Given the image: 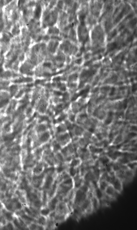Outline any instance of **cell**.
I'll use <instances>...</instances> for the list:
<instances>
[{
	"mask_svg": "<svg viewBox=\"0 0 137 230\" xmlns=\"http://www.w3.org/2000/svg\"><path fill=\"white\" fill-rule=\"evenodd\" d=\"M87 198V194L80 189L76 190L73 200L74 204L76 207H80L82 203Z\"/></svg>",
	"mask_w": 137,
	"mask_h": 230,
	"instance_id": "1",
	"label": "cell"
},
{
	"mask_svg": "<svg viewBox=\"0 0 137 230\" xmlns=\"http://www.w3.org/2000/svg\"><path fill=\"white\" fill-rule=\"evenodd\" d=\"M45 177L44 174L43 173L38 175H34L32 180L34 189L38 190L41 189L43 184Z\"/></svg>",
	"mask_w": 137,
	"mask_h": 230,
	"instance_id": "2",
	"label": "cell"
},
{
	"mask_svg": "<svg viewBox=\"0 0 137 230\" xmlns=\"http://www.w3.org/2000/svg\"><path fill=\"white\" fill-rule=\"evenodd\" d=\"M56 214L59 215H65L68 216L70 210L67 204L63 202H59L55 210Z\"/></svg>",
	"mask_w": 137,
	"mask_h": 230,
	"instance_id": "3",
	"label": "cell"
},
{
	"mask_svg": "<svg viewBox=\"0 0 137 230\" xmlns=\"http://www.w3.org/2000/svg\"><path fill=\"white\" fill-rule=\"evenodd\" d=\"M54 183V179L51 174H48L45 177L43 185L41 190L47 191L51 187Z\"/></svg>",
	"mask_w": 137,
	"mask_h": 230,
	"instance_id": "4",
	"label": "cell"
},
{
	"mask_svg": "<svg viewBox=\"0 0 137 230\" xmlns=\"http://www.w3.org/2000/svg\"><path fill=\"white\" fill-rule=\"evenodd\" d=\"M80 158L82 162H84L91 158V154L89 152L87 147H80L78 152Z\"/></svg>",
	"mask_w": 137,
	"mask_h": 230,
	"instance_id": "5",
	"label": "cell"
},
{
	"mask_svg": "<svg viewBox=\"0 0 137 230\" xmlns=\"http://www.w3.org/2000/svg\"><path fill=\"white\" fill-rule=\"evenodd\" d=\"M87 149L91 154L99 155L104 151V149L99 148L92 143L89 144L86 147Z\"/></svg>",
	"mask_w": 137,
	"mask_h": 230,
	"instance_id": "6",
	"label": "cell"
},
{
	"mask_svg": "<svg viewBox=\"0 0 137 230\" xmlns=\"http://www.w3.org/2000/svg\"><path fill=\"white\" fill-rule=\"evenodd\" d=\"M74 189L75 190L79 188L83 184L84 182L83 177L81 176L79 173L77 174L73 178Z\"/></svg>",
	"mask_w": 137,
	"mask_h": 230,
	"instance_id": "7",
	"label": "cell"
},
{
	"mask_svg": "<svg viewBox=\"0 0 137 230\" xmlns=\"http://www.w3.org/2000/svg\"><path fill=\"white\" fill-rule=\"evenodd\" d=\"M57 183V181L54 182L51 187L47 191L49 201L56 195L58 186Z\"/></svg>",
	"mask_w": 137,
	"mask_h": 230,
	"instance_id": "8",
	"label": "cell"
},
{
	"mask_svg": "<svg viewBox=\"0 0 137 230\" xmlns=\"http://www.w3.org/2000/svg\"><path fill=\"white\" fill-rule=\"evenodd\" d=\"M59 202V200L56 195L49 200L47 204V206L49 208L51 212L55 211Z\"/></svg>",
	"mask_w": 137,
	"mask_h": 230,
	"instance_id": "9",
	"label": "cell"
},
{
	"mask_svg": "<svg viewBox=\"0 0 137 230\" xmlns=\"http://www.w3.org/2000/svg\"><path fill=\"white\" fill-rule=\"evenodd\" d=\"M122 181L120 179L116 178L112 185L113 186L116 192L119 194L121 193L123 190V184Z\"/></svg>",
	"mask_w": 137,
	"mask_h": 230,
	"instance_id": "10",
	"label": "cell"
},
{
	"mask_svg": "<svg viewBox=\"0 0 137 230\" xmlns=\"http://www.w3.org/2000/svg\"><path fill=\"white\" fill-rule=\"evenodd\" d=\"M115 191L113 186L109 184L106 188L104 193L110 197V200H112L115 197Z\"/></svg>",
	"mask_w": 137,
	"mask_h": 230,
	"instance_id": "11",
	"label": "cell"
},
{
	"mask_svg": "<svg viewBox=\"0 0 137 230\" xmlns=\"http://www.w3.org/2000/svg\"><path fill=\"white\" fill-rule=\"evenodd\" d=\"M124 140V134H119L115 137L110 145L117 146L120 145L122 143Z\"/></svg>",
	"mask_w": 137,
	"mask_h": 230,
	"instance_id": "12",
	"label": "cell"
},
{
	"mask_svg": "<svg viewBox=\"0 0 137 230\" xmlns=\"http://www.w3.org/2000/svg\"><path fill=\"white\" fill-rule=\"evenodd\" d=\"M135 172L128 169L126 170L125 178L124 182H129L133 179L135 175Z\"/></svg>",
	"mask_w": 137,
	"mask_h": 230,
	"instance_id": "13",
	"label": "cell"
},
{
	"mask_svg": "<svg viewBox=\"0 0 137 230\" xmlns=\"http://www.w3.org/2000/svg\"><path fill=\"white\" fill-rule=\"evenodd\" d=\"M47 221V217L40 215L36 220V223L42 226L46 229Z\"/></svg>",
	"mask_w": 137,
	"mask_h": 230,
	"instance_id": "14",
	"label": "cell"
},
{
	"mask_svg": "<svg viewBox=\"0 0 137 230\" xmlns=\"http://www.w3.org/2000/svg\"><path fill=\"white\" fill-rule=\"evenodd\" d=\"M109 184L108 182L104 180H99L98 182V187L104 193L107 187Z\"/></svg>",
	"mask_w": 137,
	"mask_h": 230,
	"instance_id": "15",
	"label": "cell"
},
{
	"mask_svg": "<svg viewBox=\"0 0 137 230\" xmlns=\"http://www.w3.org/2000/svg\"><path fill=\"white\" fill-rule=\"evenodd\" d=\"M74 128V133L76 136L80 138L83 137L86 130L78 126H76Z\"/></svg>",
	"mask_w": 137,
	"mask_h": 230,
	"instance_id": "16",
	"label": "cell"
},
{
	"mask_svg": "<svg viewBox=\"0 0 137 230\" xmlns=\"http://www.w3.org/2000/svg\"><path fill=\"white\" fill-rule=\"evenodd\" d=\"M51 212L49 208L47 206H43L39 210L40 215L47 217H48Z\"/></svg>",
	"mask_w": 137,
	"mask_h": 230,
	"instance_id": "17",
	"label": "cell"
},
{
	"mask_svg": "<svg viewBox=\"0 0 137 230\" xmlns=\"http://www.w3.org/2000/svg\"><path fill=\"white\" fill-rule=\"evenodd\" d=\"M94 193V196L99 200H102L104 198V193L98 187L95 189Z\"/></svg>",
	"mask_w": 137,
	"mask_h": 230,
	"instance_id": "18",
	"label": "cell"
},
{
	"mask_svg": "<svg viewBox=\"0 0 137 230\" xmlns=\"http://www.w3.org/2000/svg\"><path fill=\"white\" fill-rule=\"evenodd\" d=\"M126 170H127L121 169L118 171L115 172L116 177L120 179L123 182L124 181L125 178Z\"/></svg>",
	"mask_w": 137,
	"mask_h": 230,
	"instance_id": "19",
	"label": "cell"
},
{
	"mask_svg": "<svg viewBox=\"0 0 137 230\" xmlns=\"http://www.w3.org/2000/svg\"><path fill=\"white\" fill-rule=\"evenodd\" d=\"M41 199L43 202V206H47V204L49 200L47 195V191L42 190Z\"/></svg>",
	"mask_w": 137,
	"mask_h": 230,
	"instance_id": "20",
	"label": "cell"
},
{
	"mask_svg": "<svg viewBox=\"0 0 137 230\" xmlns=\"http://www.w3.org/2000/svg\"><path fill=\"white\" fill-rule=\"evenodd\" d=\"M55 222L54 220L49 219L47 217V221L46 229H54L55 227Z\"/></svg>",
	"mask_w": 137,
	"mask_h": 230,
	"instance_id": "21",
	"label": "cell"
},
{
	"mask_svg": "<svg viewBox=\"0 0 137 230\" xmlns=\"http://www.w3.org/2000/svg\"><path fill=\"white\" fill-rule=\"evenodd\" d=\"M43 170V167L42 165H38L34 169L33 173L34 175H40L42 172Z\"/></svg>",
	"mask_w": 137,
	"mask_h": 230,
	"instance_id": "22",
	"label": "cell"
},
{
	"mask_svg": "<svg viewBox=\"0 0 137 230\" xmlns=\"http://www.w3.org/2000/svg\"><path fill=\"white\" fill-rule=\"evenodd\" d=\"M93 210L96 211L99 208V200L95 196L91 200Z\"/></svg>",
	"mask_w": 137,
	"mask_h": 230,
	"instance_id": "23",
	"label": "cell"
},
{
	"mask_svg": "<svg viewBox=\"0 0 137 230\" xmlns=\"http://www.w3.org/2000/svg\"><path fill=\"white\" fill-rule=\"evenodd\" d=\"M82 162L81 159L80 158H75L71 162V167L78 168L81 166Z\"/></svg>",
	"mask_w": 137,
	"mask_h": 230,
	"instance_id": "24",
	"label": "cell"
},
{
	"mask_svg": "<svg viewBox=\"0 0 137 230\" xmlns=\"http://www.w3.org/2000/svg\"><path fill=\"white\" fill-rule=\"evenodd\" d=\"M112 170L116 172L121 169V165L117 161H113L112 164Z\"/></svg>",
	"mask_w": 137,
	"mask_h": 230,
	"instance_id": "25",
	"label": "cell"
},
{
	"mask_svg": "<svg viewBox=\"0 0 137 230\" xmlns=\"http://www.w3.org/2000/svg\"><path fill=\"white\" fill-rule=\"evenodd\" d=\"M137 161H130L127 164L128 168L135 172L137 168Z\"/></svg>",
	"mask_w": 137,
	"mask_h": 230,
	"instance_id": "26",
	"label": "cell"
},
{
	"mask_svg": "<svg viewBox=\"0 0 137 230\" xmlns=\"http://www.w3.org/2000/svg\"><path fill=\"white\" fill-rule=\"evenodd\" d=\"M77 168L71 167L69 169V175L71 177L73 178L77 174L79 173V169Z\"/></svg>",
	"mask_w": 137,
	"mask_h": 230,
	"instance_id": "27",
	"label": "cell"
},
{
	"mask_svg": "<svg viewBox=\"0 0 137 230\" xmlns=\"http://www.w3.org/2000/svg\"><path fill=\"white\" fill-rule=\"evenodd\" d=\"M50 136V135L48 132H45L41 136L40 140L41 142H46L49 140Z\"/></svg>",
	"mask_w": 137,
	"mask_h": 230,
	"instance_id": "28",
	"label": "cell"
},
{
	"mask_svg": "<svg viewBox=\"0 0 137 230\" xmlns=\"http://www.w3.org/2000/svg\"><path fill=\"white\" fill-rule=\"evenodd\" d=\"M69 135L68 134H65L59 137V139L60 141L61 142L64 143L66 142L69 140Z\"/></svg>",
	"mask_w": 137,
	"mask_h": 230,
	"instance_id": "29",
	"label": "cell"
},
{
	"mask_svg": "<svg viewBox=\"0 0 137 230\" xmlns=\"http://www.w3.org/2000/svg\"><path fill=\"white\" fill-rule=\"evenodd\" d=\"M46 129V126L43 124L39 125L37 128V131L39 132L44 131Z\"/></svg>",
	"mask_w": 137,
	"mask_h": 230,
	"instance_id": "30",
	"label": "cell"
},
{
	"mask_svg": "<svg viewBox=\"0 0 137 230\" xmlns=\"http://www.w3.org/2000/svg\"><path fill=\"white\" fill-rule=\"evenodd\" d=\"M29 227L31 229H38V225L36 223H32L30 225Z\"/></svg>",
	"mask_w": 137,
	"mask_h": 230,
	"instance_id": "31",
	"label": "cell"
},
{
	"mask_svg": "<svg viewBox=\"0 0 137 230\" xmlns=\"http://www.w3.org/2000/svg\"><path fill=\"white\" fill-rule=\"evenodd\" d=\"M17 87L16 85H12L10 88V92L12 95L15 93L17 90Z\"/></svg>",
	"mask_w": 137,
	"mask_h": 230,
	"instance_id": "32",
	"label": "cell"
},
{
	"mask_svg": "<svg viewBox=\"0 0 137 230\" xmlns=\"http://www.w3.org/2000/svg\"><path fill=\"white\" fill-rule=\"evenodd\" d=\"M64 169V168L62 166H59L57 169V171L58 174L61 173Z\"/></svg>",
	"mask_w": 137,
	"mask_h": 230,
	"instance_id": "33",
	"label": "cell"
},
{
	"mask_svg": "<svg viewBox=\"0 0 137 230\" xmlns=\"http://www.w3.org/2000/svg\"><path fill=\"white\" fill-rule=\"evenodd\" d=\"M54 93L55 95L57 96H60L62 95V92L60 91H55Z\"/></svg>",
	"mask_w": 137,
	"mask_h": 230,
	"instance_id": "34",
	"label": "cell"
},
{
	"mask_svg": "<svg viewBox=\"0 0 137 230\" xmlns=\"http://www.w3.org/2000/svg\"><path fill=\"white\" fill-rule=\"evenodd\" d=\"M82 58L79 59L75 61L76 63L79 65L81 64L82 63Z\"/></svg>",
	"mask_w": 137,
	"mask_h": 230,
	"instance_id": "35",
	"label": "cell"
},
{
	"mask_svg": "<svg viewBox=\"0 0 137 230\" xmlns=\"http://www.w3.org/2000/svg\"><path fill=\"white\" fill-rule=\"evenodd\" d=\"M43 65L45 67L49 68L51 66V64L50 63H44Z\"/></svg>",
	"mask_w": 137,
	"mask_h": 230,
	"instance_id": "36",
	"label": "cell"
},
{
	"mask_svg": "<svg viewBox=\"0 0 137 230\" xmlns=\"http://www.w3.org/2000/svg\"><path fill=\"white\" fill-rule=\"evenodd\" d=\"M55 149L56 150H59L60 148V146L58 144H57L55 145Z\"/></svg>",
	"mask_w": 137,
	"mask_h": 230,
	"instance_id": "37",
	"label": "cell"
},
{
	"mask_svg": "<svg viewBox=\"0 0 137 230\" xmlns=\"http://www.w3.org/2000/svg\"><path fill=\"white\" fill-rule=\"evenodd\" d=\"M33 86V83L29 84H27V86L28 87H31Z\"/></svg>",
	"mask_w": 137,
	"mask_h": 230,
	"instance_id": "38",
	"label": "cell"
},
{
	"mask_svg": "<svg viewBox=\"0 0 137 230\" xmlns=\"http://www.w3.org/2000/svg\"><path fill=\"white\" fill-rule=\"evenodd\" d=\"M85 17V15H82L80 17V18L81 20H84Z\"/></svg>",
	"mask_w": 137,
	"mask_h": 230,
	"instance_id": "39",
	"label": "cell"
},
{
	"mask_svg": "<svg viewBox=\"0 0 137 230\" xmlns=\"http://www.w3.org/2000/svg\"><path fill=\"white\" fill-rule=\"evenodd\" d=\"M41 39V37L40 36L39 37V38L38 39V41H39Z\"/></svg>",
	"mask_w": 137,
	"mask_h": 230,
	"instance_id": "40",
	"label": "cell"
},
{
	"mask_svg": "<svg viewBox=\"0 0 137 230\" xmlns=\"http://www.w3.org/2000/svg\"><path fill=\"white\" fill-rule=\"evenodd\" d=\"M49 18V16H47L46 17V18L45 19V20H47V19H48Z\"/></svg>",
	"mask_w": 137,
	"mask_h": 230,
	"instance_id": "41",
	"label": "cell"
},
{
	"mask_svg": "<svg viewBox=\"0 0 137 230\" xmlns=\"http://www.w3.org/2000/svg\"><path fill=\"white\" fill-rule=\"evenodd\" d=\"M48 37L47 36H46L45 38V39L46 40L47 39H48Z\"/></svg>",
	"mask_w": 137,
	"mask_h": 230,
	"instance_id": "42",
	"label": "cell"
}]
</instances>
